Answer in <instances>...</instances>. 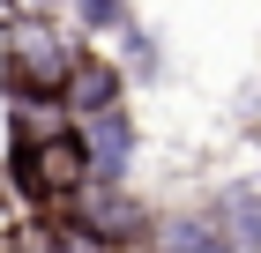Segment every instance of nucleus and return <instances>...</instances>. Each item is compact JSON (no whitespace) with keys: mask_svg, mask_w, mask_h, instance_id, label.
<instances>
[{"mask_svg":"<svg viewBox=\"0 0 261 253\" xmlns=\"http://www.w3.org/2000/svg\"><path fill=\"white\" fill-rule=\"evenodd\" d=\"M82 45L53 15H8V90L15 97H67Z\"/></svg>","mask_w":261,"mask_h":253,"instance_id":"1","label":"nucleus"},{"mask_svg":"<svg viewBox=\"0 0 261 253\" xmlns=\"http://www.w3.org/2000/svg\"><path fill=\"white\" fill-rule=\"evenodd\" d=\"M82 149H90V172H97V179H112V186L127 179L135 127H127V112H120V104H105V112H82Z\"/></svg>","mask_w":261,"mask_h":253,"instance_id":"3","label":"nucleus"},{"mask_svg":"<svg viewBox=\"0 0 261 253\" xmlns=\"http://www.w3.org/2000/svg\"><path fill=\"white\" fill-rule=\"evenodd\" d=\"M75 8H82V22H97V30L127 22V8H120V0H75Z\"/></svg>","mask_w":261,"mask_h":253,"instance_id":"7","label":"nucleus"},{"mask_svg":"<svg viewBox=\"0 0 261 253\" xmlns=\"http://www.w3.org/2000/svg\"><path fill=\"white\" fill-rule=\"evenodd\" d=\"M22 253H105V238L82 231V223H45V231L22 238Z\"/></svg>","mask_w":261,"mask_h":253,"instance_id":"5","label":"nucleus"},{"mask_svg":"<svg viewBox=\"0 0 261 253\" xmlns=\"http://www.w3.org/2000/svg\"><path fill=\"white\" fill-rule=\"evenodd\" d=\"M224 216H239V223H224V238H231V246H261V194H254V201L231 194V201H224Z\"/></svg>","mask_w":261,"mask_h":253,"instance_id":"6","label":"nucleus"},{"mask_svg":"<svg viewBox=\"0 0 261 253\" xmlns=\"http://www.w3.org/2000/svg\"><path fill=\"white\" fill-rule=\"evenodd\" d=\"M67 104H75V112H105V104H120V75L97 67V60H82L75 82H67Z\"/></svg>","mask_w":261,"mask_h":253,"instance_id":"4","label":"nucleus"},{"mask_svg":"<svg viewBox=\"0 0 261 253\" xmlns=\"http://www.w3.org/2000/svg\"><path fill=\"white\" fill-rule=\"evenodd\" d=\"M90 149H82V127H38V134H22L15 149V186L38 209H67V201L90 186Z\"/></svg>","mask_w":261,"mask_h":253,"instance_id":"2","label":"nucleus"}]
</instances>
